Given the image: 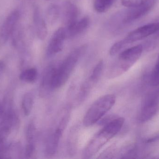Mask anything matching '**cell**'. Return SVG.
<instances>
[{
  "label": "cell",
  "mask_w": 159,
  "mask_h": 159,
  "mask_svg": "<svg viewBox=\"0 0 159 159\" xmlns=\"http://www.w3.org/2000/svg\"><path fill=\"white\" fill-rule=\"evenodd\" d=\"M125 122L123 117H116L109 123L103 126L92 138L84 149L82 154L84 159H90L95 156L110 140L122 129Z\"/></svg>",
  "instance_id": "6da1fadb"
},
{
  "label": "cell",
  "mask_w": 159,
  "mask_h": 159,
  "mask_svg": "<svg viewBox=\"0 0 159 159\" xmlns=\"http://www.w3.org/2000/svg\"><path fill=\"white\" fill-rule=\"evenodd\" d=\"M86 49V46L85 45L75 49L57 67L54 77V90L60 88L66 84Z\"/></svg>",
  "instance_id": "7a4b0ae2"
},
{
  "label": "cell",
  "mask_w": 159,
  "mask_h": 159,
  "mask_svg": "<svg viewBox=\"0 0 159 159\" xmlns=\"http://www.w3.org/2000/svg\"><path fill=\"white\" fill-rule=\"evenodd\" d=\"M143 51L142 45H137L125 49L120 53L116 64L107 73L109 78L120 76L129 71L142 56Z\"/></svg>",
  "instance_id": "3957f363"
},
{
  "label": "cell",
  "mask_w": 159,
  "mask_h": 159,
  "mask_svg": "<svg viewBox=\"0 0 159 159\" xmlns=\"http://www.w3.org/2000/svg\"><path fill=\"white\" fill-rule=\"evenodd\" d=\"M116 101L113 94H107L97 99L89 108L83 119L86 127H90L98 122L111 109Z\"/></svg>",
  "instance_id": "277c9868"
},
{
  "label": "cell",
  "mask_w": 159,
  "mask_h": 159,
  "mask_svg": "<svg viewBox=\"0 0 159 159\" xmlns=\"http://www.w3.org/2000/svg\"><path fill=\"white\" fill-rule=\"evenodd\" d=\"M70 119V114L68 112L61 118L55 130L48 137L45 149L46 156L52 157L57 153L61 139L67 128Z\"/></svg>",
  "instance_id": "5b68a950"
},
{
  "label": "cell",
  "mask_w": 159,
  "mask_h": 159,
  "mask_svg": "<svg viewBox=\"0 0 159 159\" xmlns=\"http://www.w3.org/2000/svg\"><path fill=\"white\" fill-rule=\"evenodd\" d=\"M159 110V92H154L148 96L144 101L139 115L142 122L150 120Z\"/></svg>",
  "instance_id": "8992f818"
},
{
  "label": "cell",
  "mask_w": 159,
  "mask_h": 159,
  "mask_svg": "<svg viewBox=\"0 0 159 159\" xmlns=\"http://www.w3.org/2000/svg\"><path fill=\"white\" fill-rule=\"evenodd\" d=\"M159 30V22L149 23L132 31L122 40L126 46L155 34Z\"/></svg>",
  "instance_id": "52a82bcc"
},
{
  "label": "cell",
  "mask_w": 159,
  "mask_h": 159,
  "mask_svg": "<svg viewBox=\"0 0 159 159\" xmlns=\"http://www.w3.org/2000/svg\"><path fill=\"white\" fill-rule=\"evenodd\" d=\"M156 0H148L146 2L139 6L129 7L123 15L122 22L124 24H128L141 18L151 10Z\"/></svg>",
  "instance_id": "ba28073f"
},
{
  "label": "cell",
  "mask_w": 159,
  "mask_h": 159,
  "mask_svg": "<svg viewBox=\"0 0 159 159\" xmlns=\"http://www.w3.org/2000/svg\"><path fill=\"white\" fill-rule=\"evenodd\" d=\"M57 67L55 65H50L44 71L40 87V94L42 97H47L55 90L54 77Z\"/></svg>",
  "instance_id": "9c48e42d"
},
{
  "label": "cell",
  "mask_w": 159,
  "mask_h": 159,
  "mask_svg": "<svg viewBox=\"0 0 159 159\" xmlns=\"http://www.w3.org/2000/svg\"><path fill=\"white\" fill-rule=\"evenodd\" d=\"M67 39L65 29L60 28L53 34L47 49V56L51 57L63 49L64 41Z\"/></svg>",
  "instance_id": "30bf717a"
},
{
  "label": "cell",
  "mask_w": 159,
  "mask_h": 159,
  "mask_svg": "<svg viewBox=\"0 0 159 159\" xmlns=\"http://www.w3.org/2000/svg\"><path fill=\"white\" fill-rule=\"evenodd\" d=\"M20 18V13L14 11L10 13L4 22L0 31V46L4 45L14 31Z\"/></svg>",
  "instance_id": "8fae6325"
},
{
  "label": "cell",
  "mask_w": 159,
  "mask_h": 159,
  "mask_svg": "<svg viewBox=\"0 0 159 159\" xmlns=\"http://www.w3.org/2000/svg\"><path fill=\"white\" fill-rule=\"evenodd\" d=\"M78 15L77 6L70 1L65 2L63 6V18L66 28L72 26L78 21Z\"/></svg>",
  "instance_id": "7c38bea8"
},
{
  "label": "cell",
  "mask_w": 159,
  "mask_h": 159,
  "mask_svg": "<svg viewBox=\"0 0 159 159\" xmlns=\"http://www.w3.org/2000/svg\"><path fill=\"white\" fill-rule=\"evenodd\" d=\"M89 23V18L86 16L77 21L72 26L65 28L67 38H73L82 33L88 28Z\"/></svg>",
  "instance_id": "4fadbf2b"
},
{
  "label": "cell",
  "mask_w": 159,
  "mask_h": 159,
  "mask_svg": "<svg viewBox=\"0 0 159 159\" xmlns=\"http://www.w3.org/2000/svg\"><path fill=\"white\" fill-rule=\"evenodd\" d=\"M33 21L37 36L41 40H44L47 35V28L41 12L37 7L34 11Z\"/></svg>",
  "instance_id": "5bb4252c"
},
{
  "label": "cell",
  "mask_w": 159,
  "mask_h": 159,
  "mask_svg": "<svg viewBox=\"0 0 159 159\" xmlns=\"http://www.w3.org/2000/svg\"><path fill=\"white\" fill-rule=\"evenodd\" d=\"M34 98L31 92H28L25 93L22 98L21 102V107L23 114L25 116L30 115L33 107Z\"/></svg>",
  "instance_id": "9a60e30c"
},
{
  "label": "cell",
  "mask_w": 159,
  "mask_h": 159,
  "mask_svg": "<svg viewBox=\"0 0 159 159\" xmlns=\"http://www.w3.org/2000/svg\"><path fill=\"white\" fill-rule=\"evenodd\" d=\"M38 77V71L34 67L28 68L23 70L20 75V79L28 83H33Z\"/></svg>",
  "instance_id": "2e32d148"
},
{
  "label": "cell",
  "mask_w": 159,
  "mask_h": 159,
  "mask_svg": "<svg viewBox=\"0 0 159 159\" xmlns=\"http://www.w3.org/2000/svg\"><path fill=\"white\" fill-rule=\"evenodd\" d=\"M104 63L103 60L99 62L94 67L92 72L89 78L87 79V81L90 85L94 87V85L98 82L102 73L103 70Z\"/></svg>",
  "instance_id": "e0dca14e"
},
{
  "label": "cell",
  "mask_w": 159,
  "mask_h": 159,
  "mask_svg": "<svg viewBox=\"0 0 159 159\" xmlns=\"http://www.w3.org/2000/svg\"><path fill=\"white\" fill-rule=\"evenodd\" d=\"M22 153L21 147L19 143L11 144L7 147L5 151L4 158H20Z\"/></svg>",
  "instance_id": "ac0fdd59"
},
{
  "label": "cell",
  "mask_w": 159,
  "mask_h": 159,
  "mask_svg": "<svg viewBox=\"0 0 159 159\" xmlns=\"http://www.w3.org/2000/svg\"><path fill=\"white\" fill-rule=\"evenodd\" d=\"M78 129L76 128H73L68 137V152L70 156H73L75 154L77 149V136Z\"/></svg>",
  "instance_id": "d6986e66"
},
{
  "label": "cell",
  "mask_w": 159,
  "mask_h": 159,
  "mask_svg": "<svg viewBox=\"0 0 159 159\" xmlns=\"http://www.w3.org/2000/svg\"><path fill=\"white\" fill-rule=\"evenodd\" d=\"M115 0H94L93 7L98 13H104L111 7Z\"/></svg>",
  "instance_id": "ffe728a7"
},
{
  "label": "cell",
  "mask_w": 159,
  "mask_h": 159,
  "mask_svg": "<svg viewBox=\"0 0 159 159\" xmlns=\"http://www.w3.org/2000/svg\"><path fill=\"white\" fill-rule=\"evenodd\" d=\"M60 16V8L56 4L50 5L48 7L47 12L48 22L50 24H54L57 22Z\"/></svg>",
  "instance_id": "44dd1931"
},
{
  "label": "cell",
  "mask_w": 159,
  "mask_h": 159,
  "mask_svg": "<svg viewBox=\"0 0 159 159\" xmlns=\"http://www.w3.org/2000/svg\"><path fill=\"white\" fill-rule=\"evenodd\" d=\"M27 144H35L37 137V130L34 122H31L27 127L26 132Z\"/></svg>",
  "instance_id": "7402d4cb"
},
{
  "label": "cell",
  "mask_w": 159,
  "mask_h": 159,
  "mask_svg": "<svg viewBox=\"0 0 159 159\" xmlns=\"http://www.w3.org/2000/svg\"><path fill=\"white\" fill-rule=\"evenodd\" d=\"M150 83L153 87L159 86V55L157 63L150 75Z\"/></svg>",
  "instance_id": "603a6c76"
},
{
  "label": "cell",
  "mask_w": 159,
  "mask_h": 159,
  "mask_svg": "<svg viewBox=\"0 0 159 159\" xmlns=\"http://www.w3.org/2000/svg\"><path fill=\"white\" fill-rule=\"evenodd\" d=\"M148 0H121V3L126 7H132L139 6L146 2Z\"/></svg>",
  "instance_id": "cb8c5ba5"
},
{
  "label": "cell",
  "mask_w": 159,
  "mask_h": 159,
  "mask_svg": "<svg viewBox=\"0 0 159 159\" xmlns=\"http://www.w3.org/2000/svg\"><path fill=\"white\" fill-rule=\"evenodd\" d=\"M125 47L122 40L118 41L112 45L109 50L110 56H114L120 52V50Z\"/></svg>",
  "instance_id": "d4e9b609"
},
{
  "label": "cell",
  "mask_w": 159,
  "mask_h": 159,
  "mask_svg": "<svg viewBox=\"0 0 159 159\" xmlns=\"http://www.w3.org/2000/svg\"><path fill=\"white\" fill-rule=\"evenodd\" d=\"M36 153L35 145L27 144L25 151V157L27 159L33 158Z\"/></svg>",
  "instance_id": "484cf974"
},
{
  "label": "cell",
  "mask_w": 159,
  "mask_h": 159,
  "mask_svg": "<svg viewBox=\"0 0 159 159\" xmlns=\"http://www.w3.org/2000/svg\"><path fill=\"white\" fill-rule=\"evenodd\" d=\"M159 140V132L158 133H155L153 136L150 137V138H148L146 140V143H153L156 142Z\"/></svg>",
  "instance_id": "4316f807"
},
{
  "label": "cell",
  "mask_w": 159,
  "mask_h": 159,
  "mask_svg": "<svg viewBox=\"0 0 159 159\" xmlns=\"http://www.w3.org/2000/svg\"><path fill=\"white\" fill-rule=\"evenodd\" d=\"M155 34H156V36L155 38L157 40H159V30Z\"/></svg>",
  "instance_id": "83f0119b"
},
{
  "label": "cell",
  "mask_w": 159,
  "mask_h": 159,
  "mask_svg": "<svg viewBox=\"0 0 159 159\" xmlns=\"http://www.w3.org/2000/svg\"><path fill=\"white\" fill-rule=\"evenodd\" d=\"M2 107H1L0 105V118L2 117Z\"/></svg>",
  "instance_id": "f1b7e54d"
},
{
  "label": "cell",
  "mask_w": 159,
  "mask_h": 159,
  "mask_svg": "<svg viewBox=\"0 0 159 159\" xmlns=\"http://www.w3.org/2000/svg\"><path fill=\"white\" fill-rule=\"evenodd\" d=\"M46 1H50V0H46Z\"/></svg>",
  "instance_id": "f546056e"
}]
</instances>
